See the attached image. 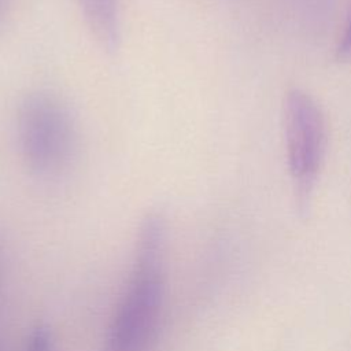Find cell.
Returning <instances> with one entry per match:
<instances>
[{
	"mask_svg": "<svg viewBox=\"0 0 351 351\" xmlns=\"http://www.w3.org/2000/svg\"><path fill=\"white\" fill-rule=\"evenodd\" d=\"M166 218L159 211H149L138 225L132 269L101 351H149L152 348L166 293Z\"/></svg>",
	"mask_w": 351,
	"mask_h": 351,
	"instance_id": "1",
	"label": "cell"
},
{
	"mask_svg": "<svg viewBox=\"0 0 351 351\" xmlns=\"http://www.w3.org/2000/svg\"><path fill=\"white\" fill-rule=\"evenodd\" d=\"M16 141L25 167L40 180H53L71 165L78 129L69 104L51 90H33L16 111Z\"/></svg>",
	"mask_w": 351,
	"mask_h": 351,
	"instance_id": "2",
	"label": "cell"
},
{
	"mask_svg": "<svg viewBox=\"0 0 351 351\" xmlns=\"http://www.w3.org/2000/svg\"><path fill=\"white\" fill-rule=\"evenodd\" d=\"M336 56L341 62H351V16L340 37L339 45L336 48Z\"/></svg>",
	"mask_w": 351,
	"mask_h": 351,
	"instance_id": "6",
	"label": "cell"
},
{
	"mask_svg": "<svg viewBox=\"0 0 351 351\" xmlns=\"http://www.w3.org/2000/svg\"><path fill=\"white\" fill-rule=\"evenodd\" d=\"M1 271H3V254H1V244H0V295H1Z\"/></svg>",
	"mask_w": 351,
	"mask_h": 351,
	"instance_id": "8",
	"label": "cell"
},
{
	"mask_svg": "<svg viewBox=\"0 0 351 351\" xmlns=\"http://www.w3.org/2000/svg\"><path fill=\"white\" fill-rule=\"evenodd\" d=\"M84 22L97 45L114 53L122 40L121 0H78Z\"/></svg>",
	"mask_w": 351,
	"mask_h": 351,
	"instance_id": "4",
	"label": "cell"
},
{
	"mask_svg": "<svg viewBox=\"0 0 351 351\" xmlns=\"http://www.w3.org/2000/svg\"><path fill=\"white\" fill-rule=\"evenodd\" d=\"M23 351H56V340L48 325L37 324L27 335Z\"/></svg>",
	"mask_w": 351,
	"mask_h": 351,
	"instance_id": "5",
	"label": "cell"
},
{
	"mask_svg": "<svg viewBox=\"0 0 351 351\" xmlns=\"http://www.w3.org/2000/svg\"><path fill=\"white\" fill-rule=\"evenodd\" d=\"M282 126L288 170L299 197L306 199L324 163L326 119L311 95L293 88L284 96Z\"/></svg>",
	"mask_w": 351,
	"mask_h": 351,
	"instance_id": "3",
	"label": "cell"
},
{
	"mask_svg": "<svg viewBox=\"0 0 351 351\" xmlns=\"http://www.w3.org/2000/svg\"><path fill=\"white\" fill-rule=\"evenodd\" d=\"M5 8H7V0H0V27H1L3 21H4Z\"/></svg>",
	"mask_w": 351,
	"mask_h": 351,
	"instance_id": "7",
	"label": "cell"
}]
</instances>
